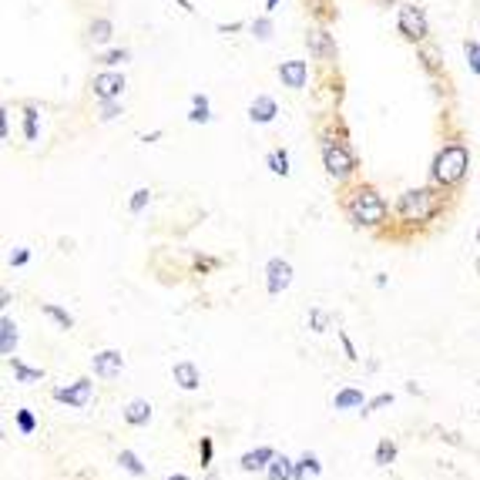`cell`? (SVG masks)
I'll return each instance as SVG.
<instances>
[{"label":"cell","mask_w":480,"mask_h":480,"mask_svg":"<svg viewBox=\"0 0 480 480\" xmlns=\"http://www.w3.org/2000/svg\"><path fill=\"white\" fill-rule=\"evenodd\" d=\"M346 219L359 228H379L386 222V202L373 185H356L350 188V195L343 199Z\"/></svg>","instance_id":"6da1fadb"},{"label":"cell","mask_w":480,"mask_h":480,"mask_svg":"<svg viewBox=\"0 0 480 480\" xmlns=\"http://www.w3.org/2000/svg\"><path fill=\"white\" fill-rule=\"evenodd\" d=\"M440 212H443V195L437 188H410V192L400 195V202H397V219L406 222V226L433 222Z\"/></svg>","instance_id":"7a4b0ae2"},{"label":"cell","mask_w":480,"mask_h":480,"mask_svg":"<svg viewBox=\"0 0 480 480\" xmlns=\"http://www.w3.org/2000/svg\"><path fill=\"white\" fill-rule=\"evenodd\" d=\"M470 172V152H467V145H460V141H450V145H443L437 158H433V185H440V188H454L460 185L463 178Z\"/></svg>","instance_id":"3957f363"},{"label":"cell","mask_w":480,"mask_h":480,"mask_svg":"<svg viewBox=\"0 0 480 480\" xmlns=\"http://www.w3.org/2000/svg\"><path fill=\"white\" fill-rule=\"evenodd\" d=\"M323 165H326L329 175L343 181V178H350L356 172V154L343 141H326L323 145Z\"/></svg>","instance_id":"277c9868"},{"label":"cell","mask_w":480,"mask_h":480,"mask_svg":"<svg viewBox=\"0 0 480 480\" xmlns=\"http://www.w3.org/2000/svg\"><path fill=\"white\" fill-rule=\"evenodd\" d=\"M397 24H400V34H403L410 44H423V41H427V34H430L427 14H423L417 3H403V7H400Z\"/></svg>","instance_id":"5b68a950"},{"label":"cell","mask_w":480,"mask_h":480,"mask_svg":"<svg viewBox=\"0 0 480 480\" xmlns=\"http://www.w3.org/2000/svg\"><path fill=\"white\" fill-rule=\"evenodd\" d=\"M91 397H94V383L91 379H74L71 386H57L54 390V400L57 403H68V406H74V410H84V406L91 403Z\"/></svg>","instance_id":"8992f818"},{"label":"cell","mask_w":480,"mask_h":480,"mask_svg":"<svg viewBox=\"0 0 480 480\" xmlns=\"http://www.w3.org/2000/svg\"><path fill=\"white\" fill-rule=\"evenodd\" d=\"M289 282H292V266L286 259H269L266 262V289H269V296L286 292Z\"/></svg>","instance_id":"52a82bcc"},{"label":"cell","mask_w":480,"mask_h":480,"mask_svg":"<svg viewBox=\"0 0 480 480\" xmlns=\"http://www.w3.org/2000/svg\"><path fill=\"white\" fill-rule=\"evenodd\" d=\"M91 370H94V377L101 379H118L121 370H125V356L118 350H101V353L91 356Z\"/></svg>","instance_id":"ba28073f"},{"label":"cell","mask_w":480,"mask_h":480,"mask_svg":"<svg viewBox=\"0 0 480 480\" xmlns=\"http://www.w3.org/2000/svg\"><path fill=\"white\" fill-rule=\"evenodd\" d=\"M91 91H94V98H101V101H114V98H121V91H125V74H114V71L94 74Z\"/></svg>","instance_id":"9c48e42d"},{"label":"cell","mask_w":480,"mask_h":480,"mask_svg":"<svg viewBox=\"0 0 480 480\" xmlns=\"http://www.w3.org/2000/svg\"><path fill=\"white\" fill-rule=\"evenodd\" d=\"M306 44H309V54L316 61H336V41H332V34H326L323 27H312L306 34Z\"/></svg>","instance_id":"30bf717a"},{"label":"cell","mask_w":480,"mask_h":480,"mask_svg":"<svg viewBox=\"0 0 480 480\" xmlns=\"http://www.w3.org/2000/svg\"><path fill=\"white\" fill-rule=\"evenodd\" d=\"M279 81H282L286 88H292V91L306 88V81H309L306 61H282V64H279Z\"/></svg>","instance_id":"8fae6325"},{"label":"cell","mask_w":480,"mask_h":480,"mask_svg":"<svg viewBox=\"0 0 480 480\" xmlns=\"http://www.w3.org/2000/svg\"><path fill=\"white\" fill-rule=\"evenodd\" d=\"M172 377H175V383L181 386V390H199V383H202V373H199V366L195 363H175L172 366Z\"/></svg>","instance_id":"7c38bea8"},{"label":"cell","mask_w":480,"mask_h":480,"mask_svg":"<svg viewBox=\"0 0 480 480\" xmlns=\"http://www.w3.org/2000/svg\"><path fill=\"white\" fill-rule=\"evenodd\" d=\"M276 114H279V108L269 94H259V98L249 104V118H252L255 125H266V121H272Z\"/></svg>","instance_id":"4fadbf2b"},{"label":"cell","mask_w":480,"mask_h":480,"mask_svg":"<svg viewBox=\"0 0 480 480\" xmlns=\"http://www.w3.org/2000/svg\"><path fill=\"white\" fill-rule=\"evenodd\" d=\"M366 406V397H363V390H356V386H343L336 397H332V410H363Z\"/></svg>","instance_id":"5bb4252c"},{"label":"cell","mask_w":480,"mask_h":480,"mask_svg":"<svg viewBox=\"0 0 480 480\" xmlns=\"http://www.w3.org/2000/svg\"><path fill=\"white\" fill-rule=\"evenodd\" d=\"M121 417H125V423H131V427H145L152 420V403L148 400H131L121 410Z\"/></svg>","instance_id":"9a60e30c"},{"label":"cell","mask_w":480,"mask_h":480,"mask_svg":"<svg viewBox=\"0 0 480 480\" xmlns=\"http://www.w3.org/2000/svg\"><path fill=\"white\" fill-rule=\"evenodd\" d=\"M272 460H276V450H272V447H259V450H249V454L242 457L239 463H242V470H249V474H252V470H266Z\"/></svg>","instance_id":"2e32d148"},{"label":"cell","mask_w":480,"mask_h":480,"mask_svg":"<svg viewBox=\"0 0 480 480\" xmlns=\"http://www.w3.org/2000/svg\"><path fill=\"white\" fill-rule=\"evenodd\" d=\"M114 37V24L108 21V17H94L91 24H88V41L91 44H108Z\"/></svg>","instance_id":"e0dca14e"},{"label":"cell","mask_w":480,"mask_h":480,"mask_svg":"<svg viewBox=\"0 0 480 480\" xmlns=\"http://www.w3.org/2000/svg\"><path fill=\"white\" fill-rule=\"evenodd\" d=\"M14 346H17V326H14L10 316H3V319H0V353L10 359V356H14Z\"/></svg>","instance_id":"ac0fdd59"},{"label":"cell","mask_w":480,"mask_h":480,"mask_svg":"<svg viewBox=\"0 0 480 480\" xmlns=\"http://www.w3.org/2000/svg\"><path fill=\"white\" fill-rule=\"evenodd\" d=\"M10 363V370H14V377H17V383H24V386H30V383H41L44 379V370H34V366H24L17 356H10L7 359Z\"/></svg>","instance_id":"d6986e66"},{"label":"cell","mask_w":480,"mask_h":480,"mask_svg":"<svg viewBox=\"0 0 480 480\" xmlns=\"http://www.w3.org/2000/svg\"><path fill=\"white\" fill-rule=\"evenodd\" d=\"M269 480H296V463L289 457H276L269 467H266Z\"/></svg>","instance_id":"ffe728a7"},{"label":"cell","mask_w":480,"mask_h":480,"mask_svg":"<svg viewBox=\"0 0 480 480\" xmlns=\"http://www.w3.org/2000/svg\"><path fill=\"white\" fill-rule=\"evenodd\" d=\"M41 312H44V316H51V319H54V323H57L61 329H74V319H71V312H64L61 306L44 303V306H41Z\"/></svg>","instance_id":"44dd1931"},{"label":"cell","mask_w":480,"mask_h":480,"mask_svg":"<svg viewBox=\"0 0 480 480\" xmlns=\"http://www.w3.org/2000/svg\"><path fill=\"white\" fill-rule=\"evenodd\" d=\"M420 61H423V68H427L430 74H437V71H440V54H437V48L427 44V41L420 44Z\"/></svg>","instance_id":"7402d4cb"},{"label":"cell","mask_w":480,"mask_h":480,"mask_svg":"<svg viewBox=\"0 0 480 480\" xmlns=\"http://www.w3.org/2000/svg\"><path fill=\"white\" fill-rule=\"evenodd\" d=\"M397 460V443L393 440H379L377 443V467H390Z\"/></svg>","instance_id":"603a6c76"},{"label":"cell","mask_w":480,"mask_h":480,"mask_svg":"<svg viewBox=\"0 0 480 480\" xmlns=\"http://www.w3.org/2000/svg\"><path fill=\"white\" fill-rule=\"evenodd\" d=\"M208 118H212V114H208V98H205V94H195V98H192V114H188V121H195V125H199V121H208Z\"/></svg>","instance_id":"cb8c5ba5"},{"label":"cell","mask_w":480,"mask_h":480,"mask_svg":"<svg viewBox=\"0 0 480 480\" xmlns=\"http://www.w3.org/2000/svg\"><path fill=\"white\" fill-rule=\"evenodd\" d=\"M118 463L125 467L128 474H134V477H141V474H145V463L138 460V454H131V450H121V454H118Z\"/></svg>","instance_id":"d4e9b609"},{"label":"cell","mask_w":480,"mask_h":480,"mask_svg":"<svg viewBox=\"0 0 480 480\" xmlns=\"http://www.w3.org/2000/svg\"><path fill=\"white\" fill-rule=\"evenodd\" d=\"M266 165H269L276 175H282V178L289 175V154H286V152H272L269 158H266Z\"/></svg>","instance_id":"484cf974"},{"label":"cell","mask_w":480,"mask_h":480,"mask_svg":"<svg viewBox=\"0 0 480 480\" xmlns=\"http://www.w3.org/2000/svg\"><path fill=\"white\" fill-rule=\"evenodd\" d=\"M323 467H319V460L312 454H306L299 463H296V480H306V474H319Z\"/></svg>","instance_id":"4316f807"},{"label":"cell","mask_w":480,"mask_h":480,"mask_svg":"<svg viewBox=\"0 0 480 480\" xmlns=\"http://www.w3.org/2000/svg\"><path fill=\"white\" fill-rule=\"evenodd\" d=\"M118 114H125V108L118 104V98L114 101H101V108H98V121H114Z\"/></svg>","instance_id":"83f0119b"},{"label":"cell","mask_w":480,"mask_h":480,"mask_svg":"<svg viewBox=\"0 0 480 480\" xmlns=\"http://www.w3.org/2000/svg\"><path fill=\"white\" fill-rule=\"evenodd\" d=\"M148 202H152V192H148V188H138V192L131 195V202H128V212L138 215V212H145V205Z\"/></svg>","instance_id":"f1b7e54d"},{"label":"cell","mask_w":480,"mask_h":480,"mask_svg":"<svg viewBox=\"0 0 480 480\" xmlns=\"http://www.w3.org/2000/svg\"><path fill=\"white\" fill-rule=\"evenodd\" d=\"M17 430H21L24 437L37 430V420H34V413H30V410H17Z\"/></svg>","instance_id":"f546056e"},{"label":"cell","mask_w":480,"mask_h":480,"mask_svg":"<svg viewBox=\"0 0 480 480\" xmlns=\"http://www.w3.org/2000/svg\"><path fill=\"white\" fill-rule=\"evenodd\" d=\"M24 134H27V141H37V108H27V114H24Z\"/></svg>","instance_id":"4dcf8cb0"},{"label":"cell","mask_w":480,"mask_h":480,"mask_svg":"<svg viewBox=\"0 0 480 480\" xmlns=\"http://www.w3.org/2000/svg\"><path fill=\"white\" fill-rule=\"evenodd\" d=\"M463 54H467L474 74H480V41H467V44H463Z\"/></svg>","instance_id":"1f68e13d"},{"label":"cell","mask_w":480,"mask_h":480,"mask_svg":"<svg viewBox=\"0 0 480 480\" xmlns=\"http://www.w3.org/2000/svg\"><path fill=\"white\" fill-rule=\"evenodd\" d=\"M252 34L259 37V41H269V37H272V21H269V17H259V21H252Z\"/></svg>","instance_id":"d6a6232c"},{"label":"cell","mask_w":480,"mask_h":480,"mask_svg":"<svg viewBox=\"0 0 480 480\" xmlns=\"http://www.w3.org/2000/svg\"><path fill=\"white\" fill-rule=\"evenodd\" d=\"M390 403H393V393H379V397H373L370 403L363 406V417H366V413H373V410H383V406H390Z\"/></svg>","instance_id":"836d02e7"},{"label":"cell","mask_w":480,"mask_h":480,"mask_svg":"<svg viewBox=\"0 0 480 480\" xmlns=\"http://www.w3.org/2000/svg\"><path fill=\"white\" fill-rule=\"evenodd\" d=\"M326 323H329V316L323 312V309H312V312H309V326H312V332H326Z\"/></svg>","instance_id":"e575fe53"},{"label":"cell","mask_w":480,"mask_h":480,"mask_svg":"<svg viewBox=\"0 0 480 480\" xmlns=\"http://www.w3.org/2000/svg\"><path fill=\"white\" fill-rule=\"evenodd\" d=\"M128 57H131V54L121 48V51H108V54H101L98 61H101V64H108V68H114V64H125Z\"/></svg>","instance_id":"d590c367"},{"label":"cell","mask_w":480,"mask_h":480,"mask_svg":"<svg viewBox=\"0 0 480 480\" xmlns=\"http://www.w3.org/2000/svg\"><path fill=\"white\" fill-rule=\"evenodd\" d=\"M339 343H343V353H346V359H359V356H356V346L350 343V336H346V332H339Z\"/></svg>","instance_id":"8d00e7d4"},{"label":"cell","mask_w":480,"mask_h":480,"mask_svg":"<svg viewBox=\"0 0 480 480\" xmlns=\"http://www.w3.org/2000/svg\"><path fill=\"white\" fill-rule=\"evenodd\" d=\"M199 450H202V467H208L212 463V440L208 437H202V447Z\"/></svg>","instance_id":"74e56055"},{"label":"cell","mask_w":480,"mask_h":480,"mask_svg":"<svg viewBox=\"0 0 480 480\" xmlns=\"http://www.w3.org/2000/svg\"><path fill=\"white\" fill-rule=\"evenodd\" d=\"M27 259H30V252H27V249H21V252H14V255H10V266H24Z\"/></svg>","instance_id":"f35d334b"},{"label":"cell","mask_w":480,"mask_h":480,"mask_svg":"<svg viewBox=\"0 0 480 480\" xmlns=\"http://www.w3.org/2000/svg\"><path fill=\"white\" fill-rule=\"evenodd\" d=\"M195 266H199V269H202V272H208V269H215V266H219V262H215V259H199V262H195Z\"/></svg>","instance_id":"ab89813d"},{"label":"cell","mask_w":480,"mask_h":480,"mask_svg":"<svg viewBox=\"0 0 480 480\" xmlns=\"http://www.w3.org/2000/svg\"><path fill=\"white\" fill-rule=\"evenodd\" d=\"M178 7H181V10H188V14H192V10H195V7H192V3H188V0H175Z\"/></svg>","instance_id":"60d3db41"},{"label":"cell","mask_w":480,"mask_h":480,"mask_svg":"<svg viewBox=\"0 0 480 480\" xmlns=\"http://www.w3.org/2000/svg\"><path fill=\"white\" fill-rule=\"evenodd\" d=\"M276 3H279V0H269V3H266V10H276Z\"/></svg>","instance_id":"b9f144b4"},{"label":"cell","mask_w":480,"mask_h":480,"mask_svg":"<svg viewBox=\"0 0 480 480\" xmlns=\"http://www.w3.org/2000/svg\"><path fill=\"white\" fill-rule=\"evenodd\" d=\"M168 480H188V477H185V474H172V477H168Z\"/></svg>","instance_id":"7bdbcfd3"},{"label":"cell","mask_w":480,"mask_h":480,"mask_svg":"<svg viewBox=\"0 0 480 480\" xmlns=\"http://www.w3.org/2000/svg\"><path fill=\"white\" fill-rule=\"evenodd\" d=\"M477 272H480V259H477Z\"/></svg>","instance_id":"ee69618b"},{"label":"cell","mask_w":480,"mask_h":480,"mask_svg":"<svg viewBox=\"0 0 480 480\" xmlns=\"http://www.w3.org/2000/svg\"><path fill=\"white\" fill-rule=\"evenodd\" d=\"M477 242H480V228H477Z\"/></svg>","instance_id":"f6af8a7d"}]
</instances>
